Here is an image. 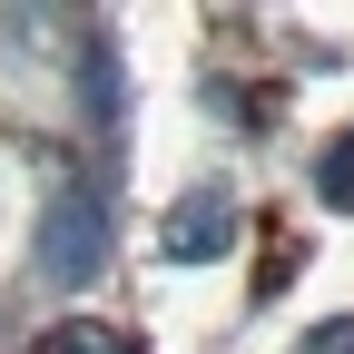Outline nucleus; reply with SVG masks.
Here are the masks:
<instances>
[{
  "instance_id": "nucleus-3",
  "label": "nucleus",
  "mask_w": 354,
  "mask_h": 354,
  "mask_svg": "<svg viewBox=\"0 0 354 354\" xmlns=\"http://www.w3.org/2000/svg\"><path fill=\"white\" fill-rule=\"evenodd\" d=\"M315 197H325V207H354V138H335V148L315 158Z\"/></svg>"
},
{
  "instance_id": "nucleus-4",
  "label": "nucleus",
  "mask_w": 354,
  "mask_h": 354,
  "mask_svg": "<svg viewBox=\"0 0 354 354\" xmlns=\"http://www.w3.org/2000/svg\"><path fill=\"white\" fill-rule=\"evenodd\" d=\"M50 354H128V344H118L109 325H88V315H79V325H59V335H50Z\"/></svg>"
},
{
  "instance_id": "nucleus-1",
  "label": "nucleus",
  "mask_w": 354,
  "mask_h": 354,
  "mask_svg": "<svg viewBox=\"0 0 354 354\" xmlns=\"http://www.w3.org/2000/svg\"><path fill=\"white\" fill-rule=\"evenodd\" d=\"M99 266H109V207L88 187H50V207H39V276L99 286Z\"/></svg>"
},
{
  "instance_id": "nucleus-5",
  "label": "nucleus",
  "mask_w": 354,
  "mask_h": 354,
  "mask_svg": "<svg viewBox=\"0 0 354 354\" xmlns=\"http://www.w3.org/2000/svg\"><path fill=\"white\" fill-rule=\"evenodd\" d=\"M315 354H354V315H335V325L315 335Z\"/></svg>"
},
{
  "instance_id": "nucleus-2",
  "label": "nucleus",
  "mask_w": 354,
  "mask_h": 354,
  "mask_svg": "<svg viewBox=\"0 0 354 354\" xmlns=\"http://www.w3.org/2000/svg\"><path fill=\"white\" fill-rule=\"evenodd\" d=\"M227 246H236V187H197V197L167 207V256L177 266H207Z\"/></svg>"
}]
</instances>
